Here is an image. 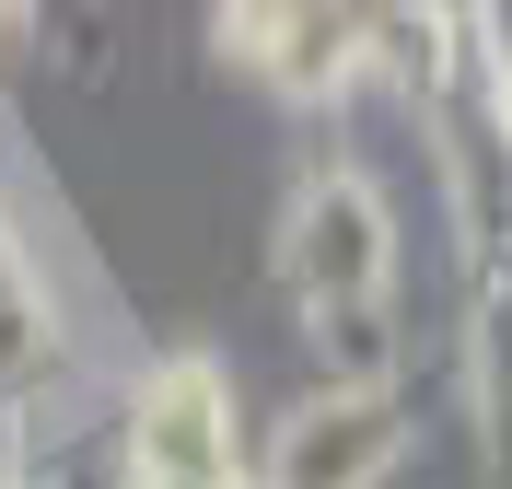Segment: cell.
Wrapping results in <instances>:
<instances>
[{"label": "cell", "mask_w": 512, "mask_h": 489, "mask_svg": "<svg viewBox=\"0 0 512 489\" xmlns=\"http://www.w3.org/2000/svg\"><path fill=\"white\" fill-rule=\"evenodd\" d=\"M140 489H245L222 443V385L210 373H163L140 396Z\"/></svg>", "instance_id": "6da1fadb"}, {"label": "cell", "mask_w": 512, "mask_h": 489, "mask_svg": "<svg viewBox=\"0 0 512 489\" xmlns=\"http://www.w3.org/2000/svg\"><path fill=\"white\" fill-rule=\"evenodd\" d=\"M384 455H396V408L338 396V408H315V420H291V443H280V489H361Z\"/></svg>", "instance_id": "7a4b0ae2"}, {"label": "cell", "mask_w": 512, "mask_h": 489, "mask_svg": "<svg viewBox=\"0 0 512 489\" xmlns=\"http://www.w3.org/2000/svg\"><path fill=\"white\" fill-rule=\"evenodd\" d=\"M373 268H384V233H373V210H361L350 187H326L315 210L291 222V280H303V292H338V280L373 292Z\"/></svg>", "instance_id": "3957f363"}]
</instances>
